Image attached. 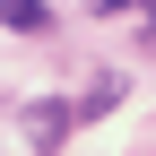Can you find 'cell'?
Here are the masks:
<instances>
[{"mask_svg":"<svg viewBox=\"0 0 156 156\" xmlns=\"http://www.w3.org/2000/svg\"><path fill=\"white\" fill-rule=\"evenodd\" d=\"M61 122H69L61 104H35V113H26V130H35V147H52V139H61Z\"/></svg>","mask_w":156,"mask_h":156,"instance_id":"cell-1","label":"cell"},{"mask_svg":"<svg viewBox=\"0 0 156 156\" xmlns=\"http://www.w3.org/2000/svg\"><path fill=\"white\" fill-rule=\"evenodd\" d=\"M0 17H9V26H26V35H35V26H44V0H0Z\"/></svg>","mask_w":156,"mask_h":156,"instance_id":"cell-2","label":"cell"},{"mask_svg":"<svg viewBox=\"0 0 156 156\" xmlns=\"http://www.w3.org/2000/svg\"><path fill=\"white\" fill-rule=\"evenodd\" d=\"M95 9H139V0H95Z\"/></svg>","mask_w":156,"mask_h":156,"instance_id":"cell-3","label":"cell"}]
</instances>
